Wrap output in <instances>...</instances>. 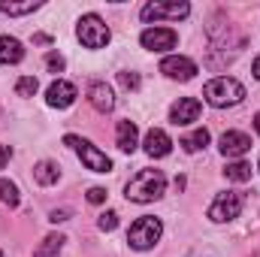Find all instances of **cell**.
I'll return each instance as SVG.
<instances>
[{
    "mask_svg": "<svg viewBox=\"0 0 260 257\" xmlns=\"http://www.w3.org/2000/svg\"><path fill=\"white\" fill-rule=\"evenodd\" d=\"M167 194V179L160 170H139L124 188V197L130 203H154Z\"/></svg>",
    "mask_w": 260,
    "mask_h": 257,
    "instance_id": "1",
    "label": "cell"
},
{
    "mask_svg": "<svg viewBox=\"0 0 260 257\" xmlns=\"http://www.w3.org/2000/svg\"><path fill=\"white\" fill-rule=\"evenodd\" d=\"M203 97H206L209 106L227 109V106H236V103L245 100V88H242L236 79H230V76H218V79H209V82H206Z\"/></svg>",
    "mask_w": 260,
    "mask_h": 257,
    "instance_id": "2",
    "label": "cell"
},
{
    "mask_svg": "<svg viewBox=\"0 0 260 257\" xmlns=\"http://www.w3.org/2000/svg\"><path fill=\"white\" fill-rule=\"evenodd\" d=\"M160 233H164L160 218H154V215H142L139 221H133V224H130L127 242H130V248H136V251H148V248H154V245H157Z\"/></svg>",
    "mask_w": 260,
    "mask_h": 257,
    "instance_id": "3",
    "label": "cell"
},
{
    "mask_svg": "<svg viewBox=\"0 0 260 257\" xmlns=\"http://www.w3.org/2000/svg\"><path fill=\"white\" fill-rule=\"evenodd\" d=\"M76 37H79V43H82L85 49H103V46L109 43L112 34H109L106 21H103L100 15L88 12V15L79 18V24H76Z\"/></svg>",
    "mask_w": 260,
    "mask_h": 257,
    "instance_id": "4",
    "label": "cell"
},
{
    "mask_svg": "<svg viewBox=\"0 0 260 257\" xmlns=\"http://www.w3.org/2000/svg\"><path fill=\"white\" fill-rule=\"evenodd\" d=\"M64 142L70 145V148H76V154L82 157V164L91 170V173H109L112 170V160L97 148V145H91L88 139H82V136H73V133H67Z\"/></svg>",
    "mask_w": 260,
    "mask_h": 257,
    "instance_id": "5",
    "label": "cell"
},
{
    "mask_svg": "<svg viewBox=\"0 0 260 257\" xmlns=\"http://www.w3.org/2000/svg\"><path fill=\"white\" fill-rule=\"evenodd\" d=\"M242 206H245V197H242V194L224 191V194H218V197L212 200V206H209V218H212L215 224H227V221L239 218Z\"/></svg>",
    "mask_w": 260,
    "mask_h": 257,
    "instance_id": "6",
    "label": "cell"
},
{
    "mask_svg": "<svg viewBox=\"0 0 260 257\" xmlns=\"http://www.w3.org/2000/svg\"><path fill=\"white\" fill-rule=\"evenodd\" d=\"M139 15H142V21H160V18H173V21H179V18H188V15H191V3H185V0H173V3L151 0V3L142 6Z\"/></svg>",
    "mask_w": 260,
    "mask_h": 257,
    "instance_id": "7",
    "label": "cell"
},
{
    "mask_svg": "<svg viewBox=\"0 0 260 257\" xmlns=\"http://www.w3.org/2000/svg\"><path fill=\"white\" fill-rule=\"evenodd\" d=\"M139 43H142V49H148V52H167V49H176L179 34H176L173 27H148V30H142Z\"/></svg>",
    "mask_w": 260,
    "mask_h": 257,
    "instance_id": "8",
    "label": "cell"
},
{
    "mask_svg": "<svg viewBox=\"0 0 260 257\" xmlns=\"http://www.w3.org/2000/svg\"><path fill=\"white\" fill-rule=\"evenodd\" d=\"M160 73H164L167 79L191 82V79L197 76V64L191 61V58H185V55H170V58L160 61Z\"/></svg>",
    "mask_w": 260,
    "mask_h": 257,
    "instance_id": "9",
    "label": "cell"
},
{
    "mask_svg": "<svg viewBox=\"0 0 260 257\" xmlns=\"http://www.w3.org/2000/svg\"><path fill=\"white\" fill-rule=\"evenodd\" d=\"M200 112H203V106H200L197 97H179V103L170 109V121L179 124V127H188L200 118Z\"/></svg>",
    "mask_w": 260,
    "mask_h": 257,
    "instance_id": "10",
    "label": "cell"
},
{
    "mask_svg": "<svg viewBox=\"0 0 260 257\" xmlns=\"http://www.w3.org/2000/svg\"><path fill=\"white\" fill-rule=\"evenodd\" d=\"M76 97H79V94H76V85H73V82H64V79L52 82L49 91H46V100H49V106H55V109H67V106H73Z\"/></svg>",
    "mask_w": 260,
    "mask_h": 257,
    "instance_id": "11",
    "label": "cell"
},
{
    "mask_svg": "<svg viewBox=\"0 0 260 257\" xmlns=\"http://www.w3.org/2000/svg\"><path fill=\"white\" fill-rule=\"evenodd\" d=\"M88 103L97 109V112H112L115 109V94L106 82H91L88 85Z\"/></svg>",
    "mask_w": 260,
    "mask_h": 257,
    "instance_id": "12",
    "label": "cell"
},
{
    "mask_svg": "<svg viewBox=\"0 0 260 257\" xmlns=\"http://www.w3.org/2000/svg\"><path fill=\"white\" fill-rule=\"evenodd\" d=\"M142 145H145V154H148V157H167V154L173 151V139L167 136V130H160V127L148 130Z\"/></svg>",
    "mask_w": 260,
    "mask_h": 257,
    "instance_id": "13",
    "label": "cell"
},
{
    "mask_svg": "<svg viewBox=\"0 0 260 257\" xmlns=\"http://www.w3.org/2000/svg\"><path fill=\"white\" fill-rule=\"evenodd\" d=\"M248 148H251V136L242 133V130H227V133L221 136V151H224L227 157H242Z\"/></svg>",
    "mask_w": 260,
    "mask_h": 257,
    "instance_id": "14",
    "label": "cell"
},
{
    "mask_svg": "<svg viewBox=\"0 0 260 257\" xmlns=\"http://www.w3.org/2000/svg\"><path fill=\"white\" fill-rule=\"evenodd\" d=\"M115 139H118V148L130 154V151H136V145H139V130L133 121H118V130H115Z\"/></svg>",
    "mask_w": 260,
    "mask_h": 257,
    "instance_id": "15",
    "label": "cell"
},
{
    "mask_svg": "<svg viewBox=\"0 0 260 257\" xmlns=\"http://www.w3.org/2000/svg\"><path fill=\"white\" fill-rule=\"evenodd\" d=\"M24 58V46L15 37H0V64H18Z\"/></svg>",
    "mask_w": 260,
    "mask_h": 257,
    "instance_id": "16",
    "label": "cell"
},
{
    "mask_svg": "<svg viewBox=\"0 0 260 257\" xmlns=\"http://www.w3.org/2000/svg\"><path fill=\"white\" fill-rule=\"evenodd\" d=\"M34 179H37L40 185H55V182L61 179V170H58V164H52V160H40V164L34 167Z\"/></svg>",
    "mask_w": 260,
    "mask_h": 257,
    "instance_id": "17",
    "label": "cell"
},
{
    "mask_svg": "<svg viewBox=\"0 0 260 257\" xmlns=\"http://www.w3.org/2000/svg\"><path fill=\"white\" fill-rule=\"evenodd\" d=\"M188 154H194V151H200V148H206L209 145V130L206 127H197L194 133H188V136H182V142H179Z\"/></svg>",
    "mask_w": 260,
    "mask_h": 257,
    "instance_id": "18",
    "label": "cell"
},
{
    "mask_svg": "<svg viewBox=\"0 0 260 257\" xmlns=\"http://www.w3.org/2000/svg\"><path fill=\"white\" fill-rule=\"evenodd\" d=\"M64 236L61 233H52V236H46L43 239V245L34 251V257H55V254H61V248H64Z\"/></svg>",
    "mask_w": 260,
    "mask_h": 257,
    "instance_id": "19",
    "label": "cell"
},
{
    "mask_svg": "<svg viewBox=\"0 0 260 257\" xmlns=\"http://www.w3.org/2000/svg\"><path fill=\"white\" fill-rule=\"evenodd\" d=\"M43 3L40 0H24V3H12V0H3L0 3V9L6 12V15H27V12H37Z\"/></svg>",
    "mask_w": 260,
    "mask_h": 257,
    "instance_id": "20",
    "label": "cell"
},
{
    "mask_svg": "<svg viewBox=\"0 0 260 257\" xmlns=\"http://www.w3.org/2000/svg\"><path fill=\"white\" fill-rule=\"evenodd\" d=\"M224 176H227L230 182H248V179H251V164H245V160H233V164L224 167Z\"/></svg>",
    "mask_w": 260,
    "mask_h": 257,
    "instance_id": "21",
    "label": "cell"
},
{
    "mask_svg": "<svg viewBox=\"0 0 260 257\" xmlns=\"http://www.w3.org/2000/svg\"><path fill=\"white\" fill-rule=\"evenodd\" d=\"M18 188L9 182V179H0V203H6V206H18Z\"/></svg>",
    "mask_w": 260,
    "mask_h": 257,
    "instance_id": "22",
    "label": "cell"
},
{
    "mask_svg": "<svg viewBox=\"0 0 260 257\" xmlns=\"http://www.w3.org/2000/svg\"><path fill=\"white\" fill-rule=\"evenodd\" d=\"M37 88H40V82H37L34 76H21V79L15 82V94H18V97H34Z\"/></svg>",
    "mask_w": 260,
    "mask_h": 257,
    "instance_id": "23",
    "label": "cell"
},
{
    "mask_svg": "<svg viewBox=\"0 0 260 257\" xmlns=\"http://www.w3.org/2000/svg\"><path fill=\"white\" fill-rule=\"evenodd\" d=\"M118 85H121L124 91H136V88H139V73H130V70L118 73Z\"/></svg>",
    "mask_w": 260,
    "mask_h": 257,
    "instance_id": "24",
    "label": "cell"
},
{
    "mask_svg": "<svg viewBox=\"0 0 260 257\" xmlns=\"http://www.w3.org/2000/svg\"><path fill=\"white\" fill-rule=\"evenodd\" d=\"M97 227H100V230H106V233H109V230H115V227H118V212H103V215L97 218Z\"/></svg>",
    "mask_w": 260,
    "mask_h": 257,
    "instance_id": "25",
    "label": "cell"
},
{
    "mask_svg": "<svg viewBox=\"0 0 260 257\" xmlns=\"http://www.w3.org/2000/svg\"><path fill=\"white\" fill-rule=\"evenodd\" d=\"M46 67H49L52 73H61V70L67 67V61L58 55V52H49V55H46Z\"/></svg>",
    "mask_w": 260,
    "mask_h": 257,
    "instance_id": "26",
    "label": "cell"
},
{
    "mask_svg": "<svg viewBox=\"0 0 260 257\" xmlns=\"http://www.w3.org/2000/svg\"><path fill=\"white\" fill-rule=\"evenodd\" d=\"M106 197H109L106 188H91L88 191V203H106Z\"/></svg>",
    "mask_w": 260,
    "mask_h": 257,
    "instance_id": "27",
    "label": "cell"
},
{
    "mask_svg": "<svg viewBox=\"0 0 260 257\" xmlns=\"http://www.w3.org/2000/svg\"><path fill=\"white\" fill-rule=\"evenodd\" d=\"M67 218H70V212H67V209H55V212L49 215V221H52V224H61V221H67Z\"/></svg>",
    "mask_w": 260,
    "mask_h": 257,
    "instance_id": "28",
    "label": "cell"
},
{
    "mask_svg": "<svg viewBox=\"0 0 260 257\" xmlns=\"http://www.w3.org/2000/svg\"><path fill=\"white\" fill-rule=\"evenodd\" d=\"M9 157H12V148H9V145H0V170L6 167V160H9Z\"/></svg>",
    "mask_w": 260,
    "mask_h": 257,
    "instance_id": "29",
    "label": "cell"
},
{
    "mask_svg": "<svg viewBox=\"0 0 260 257\" xmlns=\"http://www.w3.org/2000/svg\"><path fill=\"white\" fill-rule=\"evenodd\" d=\"M34 43H40V46H49V43H52V40H49V37H46V34H37V37H34Z\"/></svg>",
    "mask_w": 260,
    "mask_h": 257,
    "instance_id": "30",
    "label": "cell"
},
{
    "mask_svg": "<svg viewBox=\"0 0 260 257\" xmlns=\"http://www.w3.org/2000/svg\"><path fill=\"white\" fill-rule=\"evenodd\" d=\"M254 76H257V79H260V55H257V58H254Z\"/></svg>",
    "mask_w": 260,
    "mask_h": 257,
    "instance_id": "31",
    "label": "cell"
},
{
    "mask_svg": "<svg viewBox=\"0 0 260 257\" xmlns=\"http://www.w3.org/2000/svg\"><path fill=\"white\" fill-rule=\"evenodd\" d=\"M254 130H257V133H260V112H257V115H254Z\"/></svg>",
    "mask_w": 260,
    "mask_h": 257,
    "instance_id": "32",
    "label": "cell"
},
{
    "mask_svg": "<svg viewBox=\"0 0 260 257\" xmlns=\"http://www.w3.org/2000/svg\"><path fill=\"white\" fill-rule=\"evenodd\" d=\"M0 257H3V251H0Z\"/></svg>",
    "mask_w": 260,
    "mask_h": 257,
    "instance_id": "33",
    "label": "cell"
}]
</instances>
